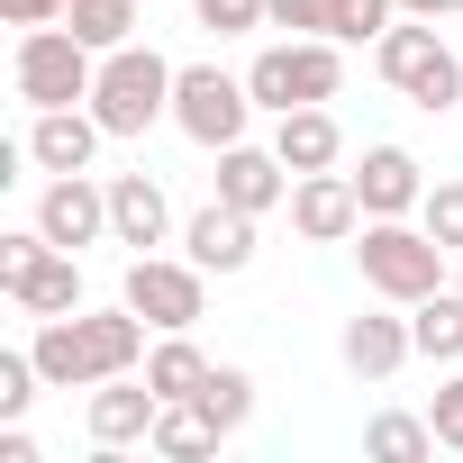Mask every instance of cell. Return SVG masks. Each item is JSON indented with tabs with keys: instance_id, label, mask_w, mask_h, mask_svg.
I'll return each mask as SVG.
<instances>
[{
	"instance_id": "22",
	"label": "cell",
	"mask_w": 463,
	"mask_h": 463,
	"mask_svg": "<svg viewBox=\"0 0 463 463\" xmlns=\"http://www.w3.org/2000/svg\"><path fill=\"white\" fill-rule=\"evenodd\" d=\"M155 454H173V463L218 454V418H209L200 400H164V418H155Z\"/></svg>"
},
{
	"instance_id": "3",
	"label": "cell",
	"mask_w": 463,
	"mask_h": 463,
	"mask_svg": "<svg viewBox=\"0 0 463 463\" xmlns=\"http://www.w3.org/2000/svg\"><path fill=\"white\" fill-rule=\"evenodd\" d=\"M373 64H382V82L400 91V100H418V109H454L463 100V55L436 37V19H391L382 37H373Z\"/></svg>"
},
{
	"instance_id": "1",
	"label": "cell",
	"mask_w": 463,
	"mask_h": 463,
	"mask_svg": "<svg viewBox=\"0 0 463 463\" xmlns=\"http://www.w3.org/2000/svg\"><path fill=\"white\" fill-rule=\"evenodd\" d=\"M37 373H46V391H91V382H109V373H137L146 364V318L118 300V309H64V318H46L37 327Z\"/></svg>"
},
{
	"instance_id": "2",
	"label": "cell",
	"mask_w": 463,
	"mask_h": 463,
	"mask_svg": "<svg viewBox=\"0 0 463 463\" xmlns=\"http://www.w3.org/2000/svg\"><path fill=\"white\" fill-rule=\"evenodd\" d=\"M173 73L182 64H164L155 46H109L100 55V82H91V118L109 128V137H146L155 118H173Z\"/></svg>"
},
{
	"instance_id": "7",
	"label": "cell",
	"mask_w": 463,
	"mask_h": 463,
	"mask_svg": "<svg viewBox=\"0 0 463 463\" xmlns=\"http://www.w3.org/2000/svg\"><path fill=\"white\" fill-rule=\"evenodd\" d=\"M246 118H255L246 73H218V64H182V73H173V128H182L191 146H209V155L237 146Z\"/></svg>"
},
{
	"instance_id": "28",
	"label": "cell",
	"mask_w": 463,
	"mask_h": 463,
	"mask_svg": "<svg viewBox=\"0 0 463 463\" xmlns=\"http://www.w3.org/2000/svg\"><path fill=\"white\" fill-rule=\"evenodd\" d=\"M37 354H0V418H28V400H37Z\"/></svg>"
},
{
	"instance_id": "23",
	"label": "cell",
	"mask_w": 463,
	"mask_h": 463,
	"mask_svg": "<svg viewBox=\"0 0 463 463\" xmlns=\"http://www.w3.org/2000/svg\"><path fill=\"white\" fill-rule=\"evenodd\" d=\"M64 28L82 37V46H128L137 28H146V0H73V10H64Z\"/></svg>"
},
{
	"instance_id": "20",
	"label": "cell",
	"mask_w": 463,
	"mask_h": 463,
	"mask_svg": "<svg viewBox=\"0 0 463 463\" xmlns=\"http://www.w3.org/2000/svg\"><path fill=\"white\" fill-rule=\"evenodd\" d=\"M209 373H218V364L191 345V327H173V336L146 354V382H155L164 400H200V391H209Z\"/></svg>"
},
{
	"instance_id": "34",
	"label": "cell",
	"mask_w": 463,
	"mask_h": 463,
	"mask_svg": "<svg viewBox=\"0 0 463 463\" xmlns=\"http://www.w3.org/2000/svg\"><path fill=\"white\" fill-rule=\"evenodd\" d=\"M454 291H463V255H454Z\"/></svg>"
},
{
	"instance_id": "6",
	"label": "cell",
	"mask_w": 463,
	"mask_h": 463,
	"mask_svg": "<svg viewBox=\"0 0 463 463\" xmlns=\"http://www.w3.org/2000/svg\"><path fill=\"white\" fill-rule=\"evenodd\" d=\"M246 91H255V109H309V100H336L345 91V55H336V37H291V46H264L255 64H246Z\"/></svg>"
},
{
	"instance_id": "18",
	"label": "cell",
	"mask_w": 463,
	"mask_h": 463,
	"mask_svg": "<svg viewBox=\"0 0 463 463\" xmlns=\"http://www.w3.org/2000/svg\"><path fill=\"white\" fill-rule=\"evenodd\" d=\"M273 155H282L291 173H336V155H345V128H336V109H327V100H309V109H282V118H273Z\"/></svg>"
},
{
	"instance_id": "19",
	"label": "cell",
	"mask_w": 463,
	"mask_h": 463,
	"mask_svg": "<svg viewBox=\"0 0 463 463\" xmlns=\"http://www.w3.org/2000/svg\"><path fill=\"white\" fill-rule=\"evenodd\" d=\"M0 291H10L28 318H64V309H82V255H64V246H46L28 273H10V282H0Z\"/></svg>"
},
{
	"instance_id": "15",
	"label": "cell",
	"mask_w": 463,
	"mask_h": 463,
	"mask_svg": "<svg viewBox=\"0 0 463 463\" xmlns=\"http://www.w3.org/2000/svg\"><path fill=\"white\" fill-rule=\"evenodd\" d=\"M354 191H364V218H409V209L427 200V173H418L409 146H364Z\"/></svg>"
},
{
	"instance_id": "5",
	"label": "cell",
	"mask_w": 463,
	"mask_h": 463,
	"mask_svg": "<svg viewBox=\"0 0 463 463\" xmlns=\"http://www.w3.org/2000/svg\"><path fill=\"white\" fill-rule=\"evenodd\" d=\"M10 82H19L28 109H73V100H91V82H100V46H82L64 19H55V28H19Z\"/></svg>"
},
{
	"instance_id": "4",
	"label": "cell",
	"mask_w": 463,
	"mask_h": 463,
	"mask_svg": "<svg viewBox=\"0 0 463 463\" xmlns=\"http://www.w3.org/2000/svg\"><path fill=\"white\" fill-rule=\"evenodd\" d=\"M354 264H364V291H382L400 309L427 300V291H445V246L427 237V227H409V218H364Z\"/></svg>"
},
{
	"instance_id": "26",
	"label": "cell",
	"mask_w": 463,
	"mask_h": 463,
	"mask_svg": "<svg viewBox=\"0 0 463 463\" xmlns=\"http://www.w3.org/2000/svg\"><path fill=\"white\" fill-rule=\"evenodd\" d=\"M418 227H427L445 255H463V182H436V191L418 200Z\"/></svg>"
},
{
	"instance_id": "11",
	"label": "cell",
	"mask_w": 463,
	"mask_h": 463,
	"mask_svg": "<svg viewBox=\"0 0 463 463\" xmlns=\"http://www.w3.org/2000/svg\"><path fill=\"white\" fill-rule=\"evenodd\" d=\"M291 227H300L309 246L364 237V191H354V173H291Z\"/></svg>"
},
{
	"instance_id": "14",
	"label": "cell",
	"mask_w": 463,
	"mask_h": 463,
	"mask_svg": "<svg viewBox=\"0 0 463 463\" xmlns=\"http://www.w3.org/2000/svg\"><path fill=\"white\" fill-rule=\"evenodd\" d=\"M182 246H191V264H200V273H246V264H255V209H227V200L191 209Z\"/></svg>"
},
{
	"instance_id": "30",
	"label": "cell",
	"mask_w": 463,
	"mask_h": 463,
	"mask_svg": "<svg viewBox=\"0 0 463 463\" xmlns=\"http://www.w3.org/2000/svg\"><path fill=\"white\" fill-rule=\"evenodd\" d=\"M264 19H273V28H291V37H327L336 0H264Z\"/></svg>"
},
{
	"instance_id": "10",
	"label": "cell",
	"mask_w": 463,
	"mask_h": 463,
	"mask_svg": "<svg viewBox=\"0 0 463 463\" xmlns=\"http://www.w3.org/2000/svg\"><path fill=\"white\" fill-rule=\"evenodd\" d=\"M37 227H46L64 255L100 246V237H109V182H91V173H55V182L37 191Z\"/></svg>"
},
{
	"instance_id": "31",
	"label": "cell",
	"mask_w": 463,
	"mask_h": 463,
	"mask_svg": "<svg viewBox=\"0 0 463 463\" xmlns=\"http://www.w3.org/2000/svg\"><path fill=\"white\" fill-rule=\"evenodd\" d=\"M427 427H436V445H454V454H463V373H454V382L436 391V409H427Z\"/></svg>"
},
{
	"instance_id": "13",
	"label": "cell",
	"mask_w": 463,
	"mask_h": 463,
	"mask_svg": "<svg viewBox=\"0 0 463 463\" xmlns=\"http://www.w3.org/2000/svg\"><path fill=\"white\" fill-rule=\"evenodd\" d=\"M109 237L137 246V255H155L173 237V200H164L155 173H109Z\"/></svg>"
},
{
	"instance_id": "29",
	"label": "cell",
	"mask_w": 463,
	"mask_h": 463,
	"mask_svg": "<svg viewBox=\"0 0 463 463\" xmlns=\"http://www.w3.org/2000/svg\"><path fill=\"white\" fill-rule=\"evenodd\" d=\"M191 19L218 37H246V28H264V0H191Z\"/></svg>"
},
{
	"instance_id": "32",
	"label": "cell",
	"mask_w": 463,
	"mask_h": 463,
	"mask_svg": "<svg viewBox=\"0 0 463 463\" xmlns=\"http://www.w3.org/2000/svg\"><path fill=\"white\" fill-rule=\"evenodd\" d=\"M73 10V0H0V19H10V28H55Z\"/></svg>"
},
{
	"instance_id": "17",
	"label": "cell",
	"mask_w": 463,
	"mask_h": 463,
	"mask_svg": "<svg viewBox=\"0 0 463 463\" xmlns=\"http://www.w3.org/2000/svg\"><path fill=\"white\" fill-rule=\"evenodd\" d=\"M336 354H345V373H354V382H391V373L418 354V336H409V318H382V309H364V318H345Z\"/></svg>"
},
{
	"instance_id": "21",
	"label": "cell",
	"mask_w": 463,
	"mask_h": 463,
	"mask_svg": "<svg viewBox=\"0 0 463 463\" xmlns=\"http://www.w3.org/2000/svg\"><path fill=\"white\" fill-rule=\"evenodd\" d=\"M409 336L427 364H463V291H427L409 300Z\"/></svg>"
},
{
	"instance_id": "24",
	"label": "cell",
	"mask_w": 463,
	"mask_h": 463,
	"mask_svg": "<svg viewBox=\"0 0 463 463\" xmlns=\"http://www.w3.org/2000/svg\"><path fill=\"white\" fill-rule=\"evenodd\" d=\"M364 445H373L382 463H418V454H436V427H427V418H400V409H382V418L364 427Z\"/></svg>"
},
{
	"instance_id": "27",
	"label": "cell",
	"mask_w": 463,
	"mask_h": 463,
	"mask_svg": "<svg viewBox=\"0 0 463 463\" xmlns=\"http://www.w3.org/2000/svg\"><path fill=\"white\" fill-rule=\"evenodd\" d=\"M391 10H400V0H336L327 37H336V46H364V37H382V28H391Z\"/></svg>"
},
{
	"instance_id": "12",
	"label": "cell",
	"mask_w": 463,
	"mask_h": 463,
	"mask_svg": "<svg viewBox=\"0 0 463 463\" xmlns=\"http://www.w3.org/2000/svg\"><path fill=\"white\" fill-rule=\"evenodd\" d=\"M218 200L264 218L273 200H291V164H282L273 146H246V137H237V146H218Z\"/></svg>"
},
{
	"instance_id": "33",
	"label": "cell",
	"mask_w": 463,
	"mask_h": 463,
	"mask_svg": "<svg viewBox=\"0 0 463 463\" xmlns=\"http://www.w3.org/2000/svg\"><path fill=\"white\" fill-rule=\"evenodd\" d=\"M409 19H445V10H463V0H400Z\"/></svg>"
},
{
	"instance_id": "9",
	"label": "cell",
	"mask_w": 463,
	"mask_h": 463,
	"mask_svg": "<svg viewBox=\"0 0 463 463\" xmlns=\"http://www.w3.org/2000/svg\"><path fill=\"white\" fill-rule=\"evenodd\" d=\"M82 418H91V445H100V454H118V445H155L164 391H155L146 373H109V382H91Z\"/></svg>"
},
{
	"instance_id": "25",
	"label": "cell",
	"mask_w": 463,
	"mask_h": 463,
	"mask_svg": "<svg viewBox=\"0 0 463 463\" xmlns=\"http://www.w3.org/2000/svg\"><path fill=\"white\" fill-rule=\"evenodd\" d=\"M200 409L218 418V436H237V427L255 418V382H246L237 364H218V373H209V391H200Z\"/></svg>"
},
{
	"instance_id": "8",
	"label": "cell",
	"mask_w": 463,
	"mask_h": 463,
	"mask_svg": "<svg viewBox=\"0 0 463 463\" xmlns=\"http://www.w3.org/2000/svg\"><path fill=\"white\" fill-rule=\"evenodd\" d=\"M200 282H209V273H200L191 255H182V264H173V255H137L118 300H128L146 327H164V336H173V327H200V309H209V291H200Z\"/></svg>"
},
{
	"instance_id": "16",
	"label": "cell",
	"mask_w": 463,
	"mask_h": 463,
	"mask_svg": "<svg viewBox=\"0 0 463 463\" xmlns=\"http://www.w3.org/2000/svg\"><path fill=\"white\" fill-rule=\"evenodd\" d=\"M100 118L91 109H37V128H28V164L37 173H91V155H100Z\"/></svg>"
}]
</instances>
